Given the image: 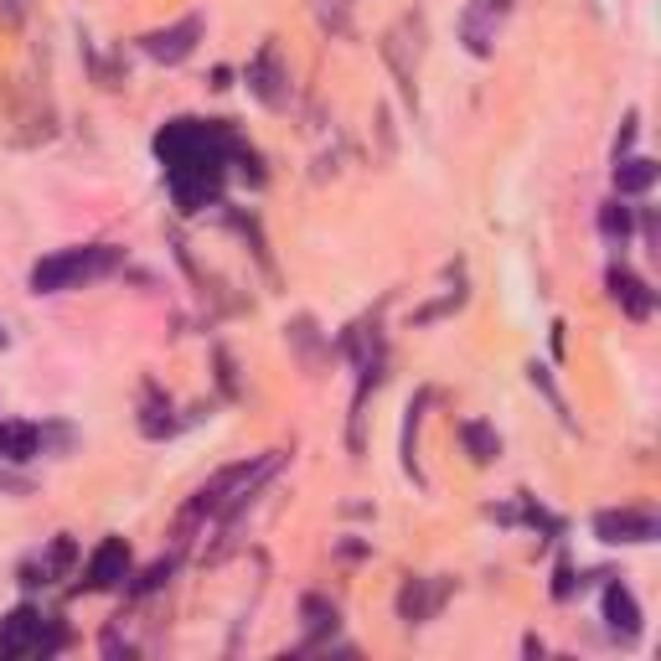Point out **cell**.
<instances>
[{"label":"cell","instance_id":"1","mask_svg":"<svg viewBox=\"0 0 661 661\" xmlns=\"http://www.w3.org/2000/svg\"><path fill=\"white\" fill-rule=\"evenodd\" d=\"M233 151H238V135L222 119H170L166 130L155 135V155H161V170H166L170 202L181 212L218 207Z\"/></svg>","mask_w":661,"mask_h":661},{"label":"cell","instance_id":"2","mask_svg":"<svg viewBox=\"0 0 661 661\" xmlns=\"http://www.w3.org/2000/svg\"><path fill=\"white\" fill-rule=\"evenodd\" d=\"M124 264V249L114 243H78V249H57V254L36 258L32 264V295H68V289H84L93 279H109V274Z\"/></svg>","mask_w":661,"mask_h":661},{"label":"cell","instance_id":"3","mask_svg":"<svg viewBox=\"0 0 661 661\" xmlns=\"http://www.w3.org/2000/svg\"><path fill=\"white\" fill-rule=\"evenodd\" d=\"M63 641L68 636L52 626L36 605H16L0 620V657H52V651H63Z\"/></svg>","mask_w":661,"mask_h":661},{"label":"cell","instance_id":"4","mask_svg":"<svg viewBox=\"0 0 661 661\" xmlns=\"http://www.w3.org/2000/svg\"><path fill=\"white\" fill-rule=\"evenodd\" d=\"M243 84H249V93H254L264 109H285L289 103V68L279 63V47H274V42H264V47L254 52Z\"/></svg>","mask_w":661,"mask_h":661},{"label":"cell","instance_id":"5","mask_svg":"<svg viewBox=\"0 0 661 661\" xmlns=\"http://www.w3.org/2000/svg\"><path fill=\"white\" fill-rule=\"evenodd\" d=\"M594 538L599 543H657L661 538V522L651 511H636V507H620V511H594Z\"/></svg>","mask_w":661,"mask_h":661},{"label":"cell","instance_id":"6","mask_svg":"<svg viewBox=\"0 0 661 661\" xmlns=\"http://www.w3.org/2000/svg\"><path fill=\"white\" fill-rule=\"evenodd\" d=\"M130 574H135L130 543H124V538H103V543L88 553L84 590H124V579H130Z\"/></svg>","mask_w":661,"mask_h":661},{"label":"cell","instance_id":"7","mask_svg":"<svg viewBox=\"0 0 661 661\" xmlns=\"http://www.w3.org/2000/svg\"><path fill=\"white\" fill-rule=\"evenodd\" d=\"M197 42H202V16H181L176 26H161V32L145 36V57L176 68V63H187L191 52H197Z\"/></svg>","mask_w":661,"mask_h":661},{"label":"cell","instance_id":"8","mask_svg":"<svg viewBox=\"0 0 661 661\" xmlns=\"http://www.w3.org/2000/svg\"><path fill=\"white\" fill-rule=\"evenodd\" d=\"M444 599H450V579H408L398 590V615L408 626H425L444 610Z\"/></svg>","mask_w":661,"mask_h":661},{"label":"cell","instance_id":"9","mask_svg":"<svg viewBox=\"0 0 661 661\" xmlns=\"http://www.w3.org/2000/svg\"><path fill=\"white\" fill-rule=\"evenodd\" d=\"M511 11V0H471L465 5V16H460V42L475 52V57H486L496 42V21Z\"/></svg>","mask_w":661,"mask_h":661},{"label":"cell","instance_id":"10","mask_svg":"<svg viewBox=\"0 0 661 661\" xmlns=\"http://www.w3.org/2000/svg\"><path fill=\"white\" fill-rule=\"evenodd\" d=\"M605 285H610V300L620 310H626L630 321H651V310H657V289L646 285L636 269H626V264H615L610 274H605Z\"/></svg>","mask_w":661,"mask_h":661},{"label":"cell","instance_id":"11","mask_svg":"<svg viewBox=\"0 0 661 661\" xmlns=\"http://www.w3.org/2000/svg\"><path fill=\"white\" fill-rule=\"evenodd\" d=\"M47 450V429L42 425H26V419H0V460L11 465H26Z\"/></svg>","mask_w":661,"mask_h":661},{"label":"cell","instance_id":"12","mask_svg":"<svg viewBox=\"0 0 661 661\" xmlns=\"http://www.w3.org/2000/svg\"><path fill=\"white\" fill-rule=\"evenodd\" d=\"M599 615H605V626H610L615 636H626V641L641 636V605H636V594H630L626 584H605V594H599Z\"/></svg>","mask_w":661,"mask_h":661},{"label":"cell","instance_id":"13","mask_svg":"<svg viewBox=\"0 0 661 661\" xmlns=\"http://www.w3.org/2000/svg\"><path fill=\"white\" fill-rule=\"evenodd\" d=\"M657 187V161L646 155H615V191L620 197H641Z\"/></svg>","mask_w":661,"mask_h":661},{"label":"cell","instance_id":"14","mask_svg":"<svg viewBox=\"0 0 661 661\" xmlns=\"http://www.w3.org/2000/svg\"><path fill=\"white\" fill-rule=\"evenodd\" d=\"M455 434H460V444H465V455H471L475 465H492V460L502 455V434H496L492 425H481V419H460Z\"/></svg>","mask_w":661,"mask_h":661},{"label":"cell","instance_id":"15","mask_svg":"<svg viewBox=\"0 0 661 661\" xmlns=\"http://www.w3.org/2000/svg\"><path fill=\"white\" fill-rule=\"evenodd\" d=\"M73 559H78V548H73V538H57L47 559H42V563H26V569H21V584H52V579L63 574V569H68Z\"/></svg>","mask_w":661,"mask_h":661},{"label":"cell","instance_id":"16","mask_svg":"<svg viewBox=\"0 0 661 661\" xmlns=\"http://www.w3.org/2000/svg\"><path fill=\"white\" fill-rule=\"evenodd\" d=\"M599 233H605V243H615V249L630 243V207L620 202V197L599 207Z\"/></svg>","mask_w":661,"mask_h":661},{"label":"cell","instance_id":"17","mask_svg":"<svg viewBox=\"0 0 661 661\" xmlns=\"http://www.w3.org/2000/svg\"><path fill=\"white\" fill-rule=\"evenodd\" d=\"M300 620H306V630L310 636H326V630H337V605H331V599H321V594H306V599H300Z\"/></svg>","mask_w":661,"mask_h":661},{"label":"cell","instance_id":"18","mask_svg":"<svg viewBox=\"0 0 661 661\" xmlns=\"http://www.w3.org/2000/svg\"><path fill=\"white\" fill-rule=\"evenodd\" d=\"M289 341L300 346L306 367H316V362H321V331H316V321H310V316H295V321H289Z\"/></svg>","mask_w":661,"mask_h":661},{"label":"cell","instance_id":"19","mask_svg":"<svg viewBox=\"0 0 661 661\" xmlns=\"http://www.w3.org/2000/svg\"><path fill=\"white\" fill-rule=\"evenodd\" d=\"M170 574H176V559H161V563H151V569L140 574V584H130V594H155V590H161V584H166Z\"/></svg>","mask_w":661,"mask_h":661},{"label":"cell","instance_id":"20","mask_svg":"<svg viewBox=\"0 0 661 661\" xmlns=\"http://www.w3.org/2000/svg\"><path fill=\"white\" fill-rule=\"evenodd\" d=\"M527 377H532V388H538V393L548 398V404H553V414H563V419H569V404L559 398V388H553V377H548V367H538V362H532V367H527Z\"/></svg>","mask_w":661,"mask_h":661},{"label":"cell","instance_id":"21","mask_svg":"<svg viewBox=\"0 0 661 661\" xmlns=\"http://www.w3.org/2000/svg\"><path fill=\"white\" fill-rule=\"evenodd\" d=\"M21 16H26V0H0V21L5 26H21Z\"/></svg>","mask_w":661,"mask_h":661},{"label":"cell","instance_id":"22","mask_svg":"<svg viewBox=\"0 0 661 661\" xmlns=\"http://www.w3.org/2000/svg\"><path fill=\"white\" fill-rule=\"evenodd\" d=\"M0 486H5V492H32V481H26V475H11V471H0Z\"/></svg>","mask_w":661,"mask_h":661},{"label":"cell","instance_id":"23","mask_svg":"<svg viewBox=\"0 0 661 661\" xmlns=\"http://www.w3.org/2000/svg\"><path fill=\"white\" fill-rule=\"evenodd\" d=\"M5 346H11V331H5V326H0V352H5Z\"/></svg>","mask_w":661,"mask_h":661}]
</instances>
